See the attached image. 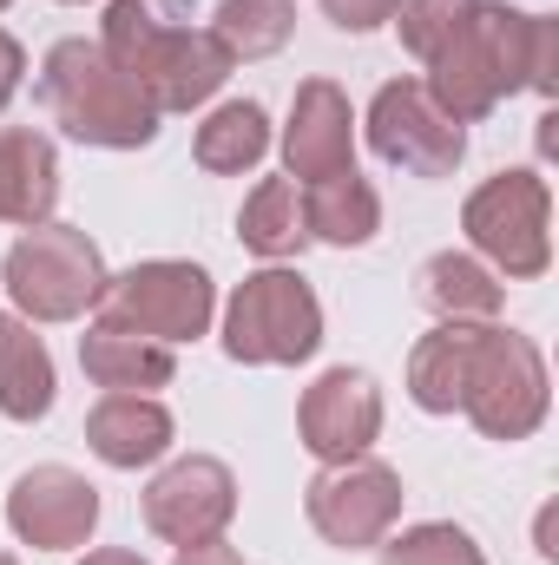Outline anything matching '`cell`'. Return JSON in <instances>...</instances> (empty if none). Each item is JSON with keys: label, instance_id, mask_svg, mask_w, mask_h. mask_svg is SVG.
I'll return each instance as SVG.
<instances>
[{"label": "cell", "instance_id": "1", "mask_svg": "<svg viewBox=\"0 0 559 565\" xmlns=\"http://www.w3.org/2000/svg\"><path fill=\"white\" fill-rule=\"evenodd\" d=\"M559 93V20L547 13H520V7H474L467 26L428 60V99L454 119V126H474L487 119L507 93Z\"/></svg>", "mask_w": 559, "mask_h": 565}, {"label": "cell", "instance_id": "2", "mask_svg": "<svg viewBox=\"0 0 559 565\" xmlns=\"http://www.w3.org/2000/svg\"><path fill=\"white\" fill-rule=\"evenodd\" d=\"M99 53L139 86L158 113L204 106L231 79V66H238L218 46L211 26H171L158 13V0H113L106 7V33H99Z\"/></svg>", "mask_w": 559, "mask_h": 565}, {"label": "cell", "instance_id": "3", "mask_svg": "<svg viewBox=\"0 0 559 565\" xmlns=\"http://www.w3.org/2000/svg\"><path fill=\"white\" fill-rule=\"evenodd\" d=\"M40 99H46V113H53V126L66 139L106 145V151H139V145H151L158 139V119H165L93 40H60L46 53Z\"/></svg>", "mask_w": 559, "mask_h": 565}, {"label": "cell", "instance_id": "4", "mask_svg": "<svg viewBox=\"0 0 559 565\" xmlns=\"http://www.w3.org/2000/svg\"><path fill=\"white\" fill-rule=\"evenodd\" d=\"M0 277H7V296H13V309L27 322H73V316L99 309V296L113 282L99 244L86 231H73V224H33L7 250Z\"/></svg>", "mask_w": 559, "mask_h": 565}, {"label": "cell", "instance_id": "5", "mask_svg": "<svg viewBox=\"0 0 559 565\" xmlns=\"http://www.w3.org/2000/svg\"><path fill=\"white\" fill-rule=\"evenodd\" d=\"M316 342H323V309H316V289L296 270H257L238 282V296L224 309V355L231 362L283 369V362H309Z\"/></svg>", "mask_w": 559, "mask_h": 565}, {"label": "cell", "instance_id": "6", "mask_svg": "<svg viewBox=\"0 0 559 565\" xmlns=\"http://www.w3.org/2000/svg\"><path fill=\"white\" fill-rule=\"evenodd\" d=\"M547 217H553L547 178H540V171H500V178H487V184L467 198L461 231L474 237V250H481L500 277L527 282V277H547V264H553Z\"/></svg>", "mask_w": 559, "mask_h": 565}, {"label": "cell", "instance_id": "7", "mask_svg": "<svg viewBox=\"0 0 559 565\" xmlns=\"http://www.w3.org/2000/svg\"><path fill=\"white\" fill-rule=\"evenodd\" d=\"M467 422L487 440H527L547 422V362L527 335L514 329H481L474 362H467V388H461Z\"/></svg>", "mask_w": 559, "mask_h": 565}, {"label": "cell", "instance_id": "8", "mask_svg": "<svg viewBox=\"0 0 559 565\" xmlns=\"http://www.w3.org/2000/svg\"><path fill=\"white\" fill-rule=\"evenodd\" d=\"M211 309H218L211 277H204L198 264H171V257L133 264L126 277H113L106 296H99V322H119V329L151 335V342H165V349L204 335V329H211Z\"/></svg>", "mask_w": 559, "mask_h": 565}, {"label": "cell", "instance_id": "9", "mask_svg": "<svg viewBox=\"0 0 559 565\" xmlns=\"http://www.w3.org/2000/svg\"><path fill=\"white\" fill-rule=\"evenodd\" d=\"M303 507H309V526H316L329 546L362 553V546H382L389 526L402 520V480H395V467L356 454V460H342V467H323V473L309 480V500H303Z\"/></svg>", "mask_w": 559, "mask_h": 565}, {"label": "cell", "instance_id": "10", "mask_svg": "<svg viewBox=\"0 0 559 565\" xmlns=\"http://www.w3.org/2000/svg\"><path fill=\"white\" fill-rule=\"evenodd\" d=\"M369 145L382 164L415 171V178H447L467 158V132L428 99L421 79H389L369 106Z\"/></svg>", "mask_w": 559, "mask_h": 565}, {"label": "cell", "instance_id": "11", "mask_svg": "<svg viewBox=\"0 0 559 565\" xmlns=\"http://www.w3.org/2000/svg\"><path fill=\"white\" fill-rule=\"evenodd\" d=\"M238 513V480L224 460L211 454H191V460H171L151 487H145V526L171 546H198V540H218Z\"/></svg>", "mask_w": 559, "mask_h": 565}, {"label": "cell", "instance_id": "12", "mask_svg": "<svg viewBox=\"0 0 559 565\" xmlns=\"http://www.w3.org/2000/svg\"><path fill=\"white\" fill-rule=\"evenodd\" d=\"M7 526L40 553H73L99 526V487L73 467H33L7 493Z\"/></svg>", "mask_w": 559, "mask_h": 565}, {"label": "cell", "instance_id": "13", "mask_svg": "<svg viewBox=\"0 0 559 565\" xmlns=\"http://www.w3.org/2000/svg\"><path fill=\"white\" fill-rule=\"evenodd\" d=\"M296 427H303V447L323 467H342V460H356V454L376 447V434H382V388L362 369H329L303 395Z\"/></svg>", "mask_w": 559, "mask_h": 565}, {"label": "cell", "instance_id": "14", "mask_svg": "<svg viewBox=\"0 0 559 565\" xmlns=\"http://www.w3.org/2000/svg\"><path fill=\"white\" fill-rule=\"evenodd\" d=\"M283 158H289L296 184L356 171V113H349L342 86H329V79H303L296 86L289 126H283Z\"/></svg>", "mask_w": 559, "mask_h": 565}, {"label": "cell", "instance_id": "15", "mask_svg": "<svg viewBox=\"0 0 559 565\" xmlns=\"http://www.w3.org/2000/svg\"><path fill=\"white\" fill-rule=\"evenodd\" d=\"M60 204V158L46 132H27V126H7L0 132V217L7 224H46Z\"/></svg>", "mask_w": 559, "mask_h": 565}, {"label": "cell", "instance_id": "16", "mask_svg": "<svg viewBox=\"0 0 559 565\" xmlns=\"http://www.w3.org/2000/svg\"><path fill=\"white\" fill-rule=\"evenodd\" d=\"M80 369H86V382H99V388H113V395H145V388H165V382L178 375V362H171L165 342L133 335V329H119V322H93V329L80 335Z\"/></svg>", "mask_w": 559, "mask_h": 565}, {"label": "cell", "instance_id": "17", "mask_svg": "<svg viewBox=\"0 0 559 565\" xmlns=\"http://www.w3.org/2000/svg\"><path fill=\"white\" fill-rule=\"evenodd\" d=\"M86 447L106 467H151L171 447V415L151 395H106L86 415Z\"/></svg>", "mask_w": 559, "mask_h": 565}, {"label": "cell", "instance_id": "18", "mask_svg": "<svg viewBox=\"0 0 559 565\" xmlns=\"http://www.w3.org/2000/svg\"><path fill=\"white\" fill-rule=\"evenodd\" d=\"M487 322H441L434 335H421L415 355H409V395L428 415H454L461 408V388H467V362H474V342H481Z\"/></svg>", "mask_w": 559, "mask_h": 565}, {"label": "cell", "instance_id": "19", "mask_svg": "<svg viewBox=\"0 0 559 565\" xmlns=\"http://www.w3.org/2000/svg\"><path fill=\"white\" fill-rule=\"evenodd\" d=\"M53 408V355L27 316H0V415L40 422Z\"/></svg>", "mask_w": 559, "mask_h": 565}, {"label": "cell", "instance_id": "20", "mask_svg": "<svg viewBox=\"0 0 559 565\" xmlns=\"http://www.w3.org/2000/svg\"><path fill=\"white\" fill-rule=\"evenodd\" d=\"M303 224H309V237L356 250V244H369V237L382 231V198L369 191V178L336 171V178H316V184H309V198H303Z\"/></svg>", "mask_w": 559, "mask_h": 565}, {"label": "cell", "instance_id": "21", "mask_svg": "<svg viewBox=\"0 0 559 565\" xmlns=\"http://www.w3.org/2000/svg\"><path fill=\"white\" fill-rule=\"evenodd\" d=\"M421 302L441 322H487V316H500V282L487 277L474 257L441 250V257L421 264Z\"/></svg>", "mask_w": 559, "mask_h": 565}, {"label": "cell", "instance_id": "22", "mask_svg": "<svg viewBox=\"0 0 559 565\" xmlns=\"http://www.w3.org/2000/svg\"><path fill=\"white\" fill-rule=\"evenodd\" d=\"M264 151H271V119H264L257 99H231V106H218V113L198 126V164L218 171V178L251 171Z\"/></svg>", "mask_w": 559, "mask_h": 565}, {"label": "cell", "instance_id": "23", "mask_svg": "<svg viewBox=\"0 0 559 565\" xmlns=\"http://www.w3.org/2000/svg\"><path fill=\"white\" fill-rule=\"evenodd\" d=\"M238 237H244L257 257H296V250L309 244V224H303V191H296V178H264V184L244 198Z\"/></svg>", "mask_w": 559, "mask_h": 565}, {"label": "cell", "instance_id": "24", "mask_svg": "<svg viewBox=\"0 0 559 565\" xmlns=\"http://www.w3.org/2000/svg\"><path fill=\"white\" fill-rule=\"evenodd\" d=\"M296 26V0H224L211 33L231 60H271Z\"/></svg>", "mask_w": 559, "mask_h": 565}, {"label": "cell", "instance_id": "25", "mask_svg": "<svg viewBox=\"0 0 559 565\" xmlns=\"http://www.w3.org/2000/svg\"><path fill=\"white\" fill-rule=\"evenodd\" d=\"M382 565H487V559L461 526L428 520V526H409L402 540H382Z\"/></svg>", "mask_w": 559, "mask_h": 565}, {"label": "cell", "instance_id": "26", "mask_svg": "<svg viewBox=\"0 0 559 565\" xmlns=\"http://www.w3.org/2000/svg\"><path fill=\"white\" fill-rule=\"evenodd\" d=\"M481 0H402L395 13H402V46L415 53L421 66L467 26V13H474Z\"/></svg>", "mask_w": 559, "mask_h": 565}, {"label": "cell", "instance_id": "27", "mask_svg": "<svg viewBox=\"0 0 559 565\" xmlns=\"http://www.w3.org/2000/svg\"><path fill=\"white\" fill-rule=\"evenodd\" d=\"M395 7H402V0H323V13H329L342 33H376V26L395 20Z\"/></svg>", "mask_w": 559, "mask_h": 565}, {"label": "cell", "instance_id": "28", "mask_svg": "<svg viewBox=\"0 0 559 565\" xmlns=\"http://www.w3.org/2000/svg\"><path fill=\"white\" fill-rule=\"evenodd\" d=\"M20 73H27V53H20L13 33H0V113H7V99L20 93Z\"/></svg>", "mask_w": 559, "mask_h": 565}, {"label": "cell", "instance_id": "29", "mask_svg": "<svg viewBox=\"0 0 559 565\" xmlns=\"http://www.w3.org/2000/svg\"><path fill=\"white\" fill-rule=\"evenodd\" d=\"M178 565H244V559L224 540H198V546H178Z\"/></svg>", "mask_w": 559, "mask_h": 565}, {"label": "cell", "instance_id": "30", "mask_svg": "<svg viewBox=\"0 0 559 565\" xmlns=\"http://www.w3.org/2000/svg\"><path fill=\"white\" fill-rule=\"evenodd\" d=\"M86 565H145L139 553H86Z\"/></svg>", "mask_w": 559, "mask_h": 565}, {"label": "cell", "instance_id": "31", "mask_svg": "<svg viewBox=\"0 0 559 565\" xmlns=\"http://www.w3.org/2000/svg\"><path fill=\"white\" fill-rule=\"evenodd\" d=\"M7 7H13V0H0V13H7Z\"/></svg>", "mask_w": 559, "mask_h": 565}, {"label": "cell", "instance_id": "32", "mask_svg": "<svg viewBox=\"0 0 559 565\" xmlns=\"http://www.w3.org/2000/svg\"><path fill=\"white\" fill-rule=\"evenodd\" d=\"M0 565H13V559H7V553H0Z\"/></svg>", "mask_w": 559, "mask_h": 565}]
</instances>
